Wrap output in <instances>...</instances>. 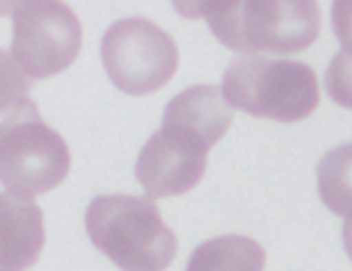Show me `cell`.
<instances>
[{
	"mask_svg": "<svg viewBox=\"0 0 352 271\" xmlns=\"http://www.w3.org/2000/svg\"><path fill=\"white\" fill-rule=\"evenodd\" d=\"M69 155L66 141L39 117L33 99L6 113L0 122V185L6 194L39 197L54 191L69 176Z\"/></svg>",
	"mask_w": 352,
	"mask_h": 271,
	"instance_id": "5b68a950",
	"label": "cell"
},
{
	"mask_svg": "<svg viewBox=\"0 0 352 271\" xmlns=\"http://www.w3.org/2000/svg\"><path fill=\"white\" fill-rule=\"evenodd\" d=\"M349 158L352 146H340V150H331L325 155L320 161V170H316L320 197L334 215L349 212Z\"/></svg>",
	"mask_w": 352,
	"mask_h": 271,
	"instance_id": "30bf717a",
	"label": "cell"
},
{
	"mask_svg": "<svg viewBox=\"0 0 352 271\" xmlns=\"http://www.w3.org/2000/svg\"><path fill=\"white\" fill-rule=\"evenodd\" d=\"M266 250L248 235H218L191 253L186 271H263Z\"/></svg>",
	"mask_w": 352,
	"mask_h": 271,
	"instance_id": "9c48e42d",
	"label": "cell"
},
{
	"mask_svg": "<svg viewBox=\"0 0 352 271\" xmlns=\"http://www.w3.org/2000/svg\"><path fill=\"white\" fill-rule=\"evenodd\" d=\"M233 110L218 86L200 84L173 95L164 108V122L144 143L135 176L146 200L179 197L204 179L209 150L227 134Z\"/></svg>",
	"mask_w": 352,
	"mask_h": 271,
	"instance_id": "6da1fadb",
	"label": "cell"
},
{
	"mask_svg": "<svg viewBox=\"0 0 352 271\" xmlns=\"http://www.w3.org/2000/svg\"><path fill=\"white\" fill-rule=\"evenodd\" d=\"M81 21L60 0H28L12 6V63L28 81L66 72L81 54Z\"/></svg>",
	"mask_w": 352,
	"mask_h": 271,
	"instance_id": "52a82bcc",
	"label": "cell"
},
{
	"mask_svg": "<svg viewBox=\"0 0 352 271\" xmlns=\"http://www.w3.org/2000/svg\"><path fill=\"white\" fill-rule=\"evenodd\" d=\"M111 84L126 95H149L170 81L179 66V48L170 33L146 19L111 24L99 45Z\"/></svg>",
	"mask_w": 352,
	"mask_h": 271,
	"instance_id": "8992f818",
	"label": "cell"
},
{
	"mask_svg": "<svg viewBox=\"0 0 352 271\" xmlns=\"http://www.w3.org/2000/svg\"><path fill=\"white\" fill-rule=\"evenodd\" d=\"M221 95L230 110H245L260 119L298 122L320 104V81L311 66L298 60L236 57L224 72Z\"/></svg>",
	"mask_w": 352,
	"mask_h": 271,
	"instance_id": "277c9868",
	"label": "cell"
},
{
	"mask_svg": "<svg viewBox=\"0 0 352 271\" xmlns=\"http://www.w3.org/2000/svg\"><path fill=\"white\" fill-rule=\"evenodd\" d=\"M90 241L120 271H167L176 257V235L153 200L104 194L87 206Z\"/></svg>",
	"mask_w": 352,
	"mask_h": 271,
	"instance_id": "3957f363",
	"label": "cell"
},
{
	"mask_svg": "<svg viewBox=\"0 0 352 271\" xmlns=\"http://www.w3.org/2000/svg\"><path fill=\"white\" fill-rule=\"evenodd\" d=\"M30 81L24 78V72L12 63V57L0 48V117L10 113L15 104H21L24 99H30Z\"/></svg>",
	"mask_w": 352,
	"mask_h": 271,
	"instance_id": "8fae6325",
	"label": "cell"
},
{
	"mask_svg": "<svg viewBox=\"0 0 352 271\" xmlns=\"http://www.w3.org/2000/svg\"><path fill=\"white\" fill-rule=\"evenodd\" d=\"M45 248V217L36 200L0 194V271H28Z\"/></svg>",
	"mask_w": 352,
	"mask_h": 271,
	"instance_id": "ba28073f",
	"label": "cell"
},
{
	"mask_svg": "<svg viewBox=\"0 0 352 271\" xmlns=\"http://www.w3.org/2000/svg\"><path fill=\"white\" fill-rule=\"evenodd\" d=\"M212 36L242 57L296 54L320 36V10L311 0H221L200 3Z\"/></svg>",
	"mask_w": 352,
	"mask_h": 271,
	"instance_id": "7a4b0ae2",
	"label": "cell"
}]
</instances>
